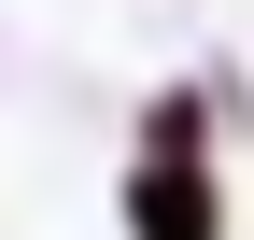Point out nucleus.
Listing matches in <instances>:
<instances>
[{"label":"nucleus","mask_w":254,"mask_h":240,"mask_svg":"<svg viewBox=\"0 0 254 240\" xmlns=\"http://www.w3.org/2000/svg\"><path fill=\"white\" fill-rule=\"evenodd\" d=\"M141 240H212V184H198V113H155V170L127 184Z\"/></svg>","instance_id":"1"}]
</instances>
